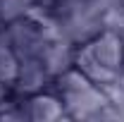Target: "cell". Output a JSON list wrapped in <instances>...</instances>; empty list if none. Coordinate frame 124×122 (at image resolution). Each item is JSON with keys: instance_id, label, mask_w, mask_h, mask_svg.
Instances as JSON below:
<instances>
[{"instance_id": "obj_1", "label": "cell", "mask_w": 124, "mask_h": 122, "mask_svg": "<svg viewBox=\"0 0 124 122\" xmlns=\"http://www.w3.org/2000/svg\"><path fill=\"white\" fill-rule=\"evenodd\" d=\"M7 34H10V46L17 53L19 62L38 58L43 46L50 41L43 31V24L38 19H33L31 15H24L19 19L7 22Z\"/></svg>"}, {"instance_id": "obj_2", "label": "cell", "mask_w": 124, "mask_h": 122, "mask_svg": "<svg viewBox=\"0 0 124 122\" xmlns=\"http://www.w3.org/2000/svg\"><path fill=\"white\" fill-rule=\"evenodd\" d=\"M48 84H53L50 72L43 67V62L38 58H33V60L19 62V72H17L12 89H15L17 96H33L38 91H46Z\"/></svg>"}, {"instance_id": "obj_3", "label": "cell", "mask_w": 124, "mask_h": 122, "mask_svg": "<svg viewBox=\"0 0 124 122\" xmlns=\"http://www.w3.org/2000/svg\"><path fill=\"white\" fill-rule=\"evenodd\" d=\"M74 53H77V46L72 41H67V38H50L43 46L38 60L43 62V67L55 79L62 72H67L69 67H74Z\"/></svg>"}, {"instance_id": "obj_4", "label": "cell", "mask_w": 124, "mask_h": 122, "mask_svg": "<svg viewBox=\"0 0 124 122\" xmlns=\"http://www.w3.org/2000/svg\"><path fill=\"white\" fill-rule=\"evenodd\" d=\"M26 113H29V120L36 122H53L69 117L62 98L55 91H38L33 96H26Z\"/></svg>"}, {"instance_id": "obj_5", "label": "cell", "mask_w": 124, "mask_h": 122, "mask_svg": "<svg viewBox=\"0 0 124 122\" xmlns=\"http://www.w3.org/2000/svg\"><path fill=\"white\" fill-rule=\"evenodd\" d=\"M38 0H0V19L2 22H12L19 17L29 15V10Z\"/></svg>"}, {"instance_id": "obj_6", "label": "cell", "mask_w": 124, "mask_h": 122, "mask_svg": "<svg viewBox=\"0 0 124 122\" xmlns=\"http://www.w3.org/2000/svg\"><path fill=\"white\" fill-rule=\"evenodd\" d=\"M122 38H124V31H122Z\"/></svg>"}]
</instances>
